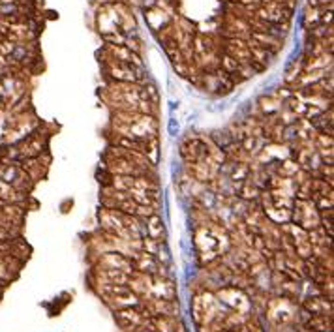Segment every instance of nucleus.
<instances>
[{"mask_svg":"<svg viewBox=\"0 0 334 332\" xmlns=\"http://www.w3.org/2000/svg\"><path fill=\"white\" fill-rule=\"evenodd\" d=\"M248 175H250L248 165H246V163H237L233 173H231V180H233V182H244V180L248 178Z\"/></svg>","mask_w":334,"mask_h":332,"instance_id":"13","label":"nucleus"},{"mask_svg":"<svg viewBox=\"0 0 334 332\" xmlns=\"http://www.w3.org/2000/svg\"><path fill=\"white\" fill-rule=\"evenodd\" d=\"M299 171H300V165L297 163V160L285 158L284 162L280 163V167H278V175L284 178H291V177H295Z\"/></svg>","mask_w":334,"mask_h":332,"instance_id":"9","label":"nucleus"},{"mask_svg":"<svg viewBox=\"0 0 334 332\" xmlns=\"http://www.w3.org/2000/svg\"><path fill=\"white\" fill-rule=\"evenodd\" d=\"M137 269L143 270V272H149V274H156L160 267H158V261L154 255L141 254L137 257Z\"/></svg>","mask_w":334,"mask_h":332,"instance_id":"6","label":"nucleus"},{"mask_svg":"<svg viewBox=\"0 0 334 332\" xmlns=\"http://www.w3.org/2000/svg\"><path fill=\"white\" fill-rule=\"evenodd\" d=\"M43 143L40 137H36V135H29L27 137V141L23 143L21 147H19V156H21V160L25 158H38V156L43 152Z\"/></svg>","mask_w":334,"mask_h":332,"instance_id":"3","label":"nucleus"},{"mask_svg":"<svg viewBox=\"0 0 334 332\" xmlns=\"http://www.w3.org/2000/svg\"><path fill=\"white\" fill-rule=\"evenodd\" d=\"M310 328H313L315 332H330L332 330V323H330V317L327 319V315H323V313H319V315H312V319H310Z\"/></svg>","mask_w":334,"mask_h":332,"instance_id":"10","label":"nucleus"},{"mask_svg":"<svg viewBox=\"0 0 334 332\" xmlns=\"http://www.w3.org/2000/svg\"><path fill=\"white\" fill-rule=\"evenodd\" d=\"M306 310L312 311L313 315H319V313H325L327 310H330V302H327L325 298H308L306 300Z\"/></svg>","mask_w":334,"mask_h":332,"instance_id":"11","label":"nucleus"},{"mask_svg":"<svg viewBox=\"0 0 334 332\" xmlns=\"http://www.w3.org/2000/svg\"><path fill=\"white\" fill-rule=\"evenodd\" d=\"M226 53L231 55L235 60H239L241 64L250 62V47L248 43L244 42V40H241V38H229Z\"/></svg>","mask_w":334,"mask_h":332,"instance_id":"1","label":"nucleus"},{"mask_svg":"<svg viewBox=\"0 0 334 332\" xmlns=\"http://www.w3.org/2000/svg\"><path fill=\"white\" fill-rule=\"evenodd\" d=\"M317 143H319L321 149H327V147H332V137L327 134H319L317 135Z\"/></svg>","mask_w":334,"mask_h":332,"instance_id":"17","label":"nucleus"},{"mask_svg":"<svg viewBox=\"0 0 334 332\" xmlns=\"http://www.w3.org/2000/svg\"><path fill=\"white\" fill-rule=\"evenodd\" d=\"M103 40L105 42H109L111 45H124V42H126V36L124 34H121V32H103Z\"/></svg>","mask_w":334,"mask_h":332,"instance_id":"15","label":"nucleus"},{"mask_svg":"<svg viewBox=\"0 0 334 332\" xmlns=\"http://www.w3.org/2000/svg\"><path fill=\"white\" fill-rule=\"evenodd\" d=\"M103 263H105L109 269L124 270L126 274H132V272H134V265L121 254H107L105 257H103Z\"/></svg>","mask_w":334,"mask_h":332,"instance_id":"4","label":"nucleus"},{"mask_svg":"<svg viewBox=\"0 0 334 332\" xmlns=\"http://www.w3.org/2000/svg\"><path fill=\"white\" fill-rule=\"evenodd\" d=\"M239 66H241V62L235 60V58L231 57V55H228V53L221 57V70L226 71V73H229V75L239 70Z\"/></svg>","mask_w":334,"mask_h":332,"instance_id":"14","label":"nucleus"},{"mask_svg":"<svg viewBox=\"0 0 334 332\" xmlns=\"http://www.w3.org/2000/svg\"><path fill=\"white\" fill-rule=\"evenodd\" d=\"M250 43H256L259 47H263V49L270 51L272 55L280 49V45H282V40H278L276 36L269 34V32H256V30H252V38H250Z\"/></svg>","mask_w":334,"mask_h":332,"instance_id":"2","label":"nucleus"},{"mask_svg":"<svg viewBox=\"0 0 334 332\" xmlns=\"http://www.w3.org/2000/svg\"><path fill=\"white\" fill-rule=\"evenodd\" d=\"M241 197L244 199V201H256L259 195H261V190H259V186H257L254 180H250V178H246L244 182H241Z\"/></svg>","mask_w":334,"mask_h":332,"instance_id":"7","label":"nucleus"},{"mask_svg":"<svg viewBox=\"0 0 334 332\" xmlns=\"http://www.w3.org/2000/svg\"><path fill=\"white\" fill-rule=\"evenodd\" d=\"M143 248H145L147 254L150 255L158 254V250H160V246L156 244V239H145V241H143Z\"/></svg>","mask_w":334,"mask_h":332,"instance_id":"16","label":"nucleus"},{"mask_svg":"<svg viewBox=\"0 0 334 332\" xmlns=\"http://www.w3.org/2000/svg\"><path fill=\"white\" fill-rule=\"evenodd\" d=\"M154 328L158 332H178L175 317H167V315H160L158 319H154Z\"/></svg>","mask_w":334,"mask_h":332,"instance_id":"12","label":"nucleus"},{"mask_svg":"<svg viewBox=\"0 0 334 332\" xmlns=\"http://www.w3.org/2000/svg\"><path fill=\"white\" fill-rule=\"evenodd\" d=\"M147 231H149L150 239H160L164 235V222L156 212L147 218Z\"/></svg>","mask_w":334,"mask_h":332,"instance_id":"8","label":"nucleus"},{"mask_svg":"<svg viewBox=\"0 0 334 332\" xmlns=\"http://www.w3.org/2000/svg\"><path fill=\"white\" fill-rule=\"evenodd\" d=\"M21 199V191L14 188L12 184L4 182L2 178H0V201L2 203H8V205H12V203H17Z\"/></svg>","mask_w":334,"mask_h":332,"instance_id":"5","label":"nucleus"}]
</instances>
